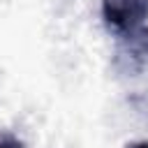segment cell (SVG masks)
<instances>
[{"instance_id":"6da1fadb","label":"cell","mask_w":148,"mask_h":148,"mask_svg":"<svg viewBox=\"0 0 148 148\" xmlns=\"http://www.w3.org/2000/svg\"><path fill=\"white\" fill-rule=\"evenodd\" d=\"M104 23L120 37L139 30L148 16V0H102Z\"/></svg>"},{"instance_id":"7a4b0ae2","label":"cell","mask_w":148,"mask_h":148,"mask_svg":"<svg viewBox=\"0 0 148 148\" xmlns=\"http://www.w3.org/2000/svg\"><path fill=\"white\" fill-rule=\"evenodd\" d=\"M0 148H23V143L9 134H0Z\"/></svg>"},{"instance_id":"3957f363","label":"cell","mask_w":148,"mask_h":148,"mask_svg":"<svg viewBox=\"0 0 148 148\" xmlns=\"http://www.w3.org/2000/svg\"><path fill=\"white\" fill-rule=\"evenodd\" d=\"M125 148H148V141H134V143H127Z\"/></svg>"}]
</instances>
